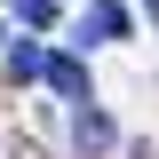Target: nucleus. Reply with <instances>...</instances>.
<instances>
[{
	"instance_id": "1",
	"label": "nucleus",
	"mask_w": 159,
	"mask_h": 159,
	"mask_svg": "<svg viewBox=\"0 0 159 159\" xmlns=\"http://www.w3.org/2000/svg\"><path fill=\"white\" fill-rule=\"evenodd\" d=\"M40 80H48L56 96H72V103H88V64H80V56H40Z\"/></svg>"
},
{
	"instance_id": "2",
	"label": "nucleus",
	"mask_w": 159,
	"mask_h": 159,
	"mask_svg": "<svg viewBox=\"0 0 159 159\" xmlns=\"http://www.w3.org/2000/svg\"><path fill=\"white\" fill-rule=\"evenodd\" d=\"M80 40H127V8L96 0V8H88V24H80Z\"/></svg>"
},
{
	"instance_id": "3",
	"label": "nucleus",
	"mask_w": 159,
	"mask_h": 159,
	"mask_svg": "<svg viewBox=\"0 0 159 159\" xmlns=\"http://www.w3.org/2000/svg\"><path fill=\"white\" fill-rule=\"evenodd\" d=\"M72 135H80V151H111V119H103V111H80Z\"/></svg>"
},
{
	"instance_id": "4",
	"label": "nucleus",
	"mask_w": 159,
	"mask_h": 159,
	"mask_svg": "<svg viewBox=\"0 0 159 159\" xmlns=\"http://www.w3.org/2000/svg\"><path fill=\"white\" fill-rule=\"evenodd\" d=\"M8 80H16V88H24V80H40V48H32V40L8 48Z\"/></svg>"
},
{
	"instance_id": "5",
	"label": "nucleus",
	"mask_w": 159,
	"mask_h": 159,
	"mask_svg": "<svg viewBox=\"0 0 159 159\" xmlns=\"http://www.w3.org/2000/svg\"><path fill=\"white\" fill-rule=\"evenodd\" d=\"M8 8H16V16L32 24V32H40V24H56V0H8Z\"/></svg>"
},
{
	"instance_id": "6",
	"label": "nucleus",
	"mask_w": 159,
	"mask_h": 159,
	"mask_svg": "<svg viewBox=\"0 0 159 159\" xmlns=\"http://www.w3.org/2000/svg\"><path fill=\"white\" fill-rule=\"evenodd\" d=\"M143 8H151V24H159V0H143Z\"/></svg>"
}]
</instances>
